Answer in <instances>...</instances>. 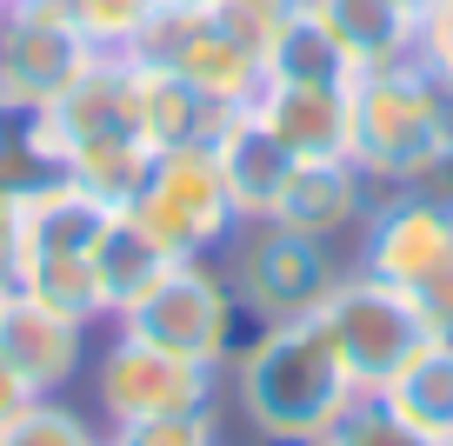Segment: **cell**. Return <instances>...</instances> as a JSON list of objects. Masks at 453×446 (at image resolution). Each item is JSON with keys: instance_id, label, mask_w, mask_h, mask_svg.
Returning <instances> with one entry per match:
<instances>
[{"instance_id": "cell-1", "label": "cell", "mask_w": 453, "mask_h": 446, "mask_svg": "<svg viewBox=\"0 0 453 446\" xmlns=\"http://www.w3.org/2000/svg\"><path fill=\"white\" fill-rule=\"evenodd\" d=\"M347 160L380 194L453 200V87L420 54L373 67L347 94Z\"/></svg>"}, {"instance_id": "cell-2", "label": "cell", "mask_w": 453, "mask_h": 446, "mask_svg": "<svg viewBox=\"0 0 453 446\" xmlns=\"http://www.w3.org/2000/svg\"><path fill=\"white\" fill-rule=\"evenodd\" d=\"M226 387L260 446H313L360 393L340 366L320 313L254 327L226 360Z\"/></svg>"}, {"instance_id": "cell-3", "label": "cell", "mask_w": 453, "mask_h": 446, "mask_svg": "<svg viewBox=\"0 0 453 446\" xmlns=\"http://www.w3.org/2000/svg\"><path fill=\"white\" fill-rule=\"evenodd\" d=\"M120 220L113 200H100L94 187H81L73 173L20 187V240H14V287L34 300H54L67 313L100 320L94 293V253L107 240V227Z\"/></svg>"}, {"instance_id": "cell-4", "label": "cell", "mask_w": 453, "mask_h": 446, "mask_svg": "<svg viewBox=\"0 0 453 446\" xmlns=\"http://www.w3.org/2000/svg\"><path fill=\"white\" fill-rule=\"evenodd\" d=\"M313 313L334 334V353H340V366H347V380L360 393H380L400 366H413L434 347V327H426L420 300L407 287H394V280L360 273V266H340Z\"/></svg>"}, {"instance_id": "cell-5", "label": "cell", "mask_w": 453, "mask_h": 446, "mask_svg": "<svg viewBox=\"0 0 453 446\" xmlns=\"http://www.w3.org/2000/svg\"><path fill=\"white\" fill-rule=\"evenodd\" d=\"M107 327H127V334L154 340V347L180 353V360L220 366V373H226V360H234V347L247 340V313H241V300H234V287H226L220 260H207V253L173 260L167 273Z\"/></svg>"}, {"instance_id": "cell-6", "label": "cell", "mask_w": 453, "mask_h": 446, "mask_svg": "<svg viewBox=\"0 0 453 446\" xmlns=\"http://www.w3.org/2000/svg\"><path fill=\"white\" fill-rule=\"evenodd\" d=\"M220 273L241 300L247 327H267V320H300L326 300L340 260L326 240H307V234H287L280 220H241L234 240L220 253Z\"/></svg>"}, {"instance_id": "cell-7", "label": "cell", "mask_w": 453, "mask_h": 446, "mask_svg": "<svg viewBox=\"0 0 453 446\" xmlns=\"http://www.w3.org/2000/svg\"><path fill=\"white\" fill-rule=\"evenodd\" d=\"M127 220H141L173 260H194V253H220L241 227L234 200H226V181L213 167V147L207 140H187V147H160L154 167H147L141 194L127 200Z\"/></svg>"}, {"instance_id": "cell-8", "label": "cell", "mask_w": 453, "mask_h": 446, "mask_svg": "<svg viewBox=\"0 0 453 446\" xmlns=\"http://www.w3.org/2000/svg\"><path fill=\"white\" fill-rule=\"evenodd\" d=\"M87 380H94V406L107 427L154 419V413H200V406L220 400V366L180 360V353L154 347V340L127 334V327H107Z\"/></svg>"}, {"instance_id": "cell-9", "label": "cell", "mask_w": 453, "mask_h": 446, "mask_svg": "<svg viewBox=\"0 0 453 446\" xmlns=\"http://www.w3.org/2000/svg\"><path fill=\"white\" fill-rule=\"evenodd\" d=\"M127 60H141V67H167L173 81H187L207 107H220V113L254 107V94L267 87L260 54H247L207 7H154Z\"/></svg>"}, {"instance_id": "cell-10", "label": "cell", "mask_w": 453, "mask_h": 446, "mask_svg": "<svg viewBox=\"0 0 453 446\" xmlns=\"http://www.w3.org/2000/svg\"><path fill=\"white\" fill-rule=\"evenodd\" d=\"M94 60L100 54L81 41L67 0H7L0 7V107L7 113L54 107Z\"/></svg>"}, {"instance_id": "cell-11", "label": "cell", "mask_w": 453, "mask_h": 446, "mask_svg": "<svg viewBox=\"0 0 453 446\" xmlns=\"http://www.w3.org/2000/svg\"><path fill=\"white\" fill-rule=\"evenodd\" d=\"M354 240H360V260H354L360 273L420 293L453 260V200L447 194H380Z\"/></svg>"}, {"instance_id": "cell-12", "label": "cell", "mask_w": 453, "mask_h": 446, "mask_svg": "<svg viewBox=\"0 0 453 446\" xmlns=\"http://www.w3.org/2000/svg\"><path fill=\"white\" fill-rule=\"evenodd\" d=\"M94 327L100 320H87V313H67L54 300L7 287V300H0V360L34 393H67L94 366Z\"/></svg>"}, {"instance_id": "cell-13", "label": "cell", "mask_w": 453, "mask_h": 446, "mask_svg": "<svg viewBox=\"0 0 453 446\" xmlns=\"http://www.w3.org/2000/svg\"><path fill=\"white\" fill-rule=\"evenodd\" d=\"M207 147H213V167H220V181H226L234 213H241V220H273V207H280V194H287V181H294L300 160L254 120V107L220 113V127L207 134Z\"/></svg>"}, {"instance_id": "cell-14", "label": "cell", "mask_w": 453, "mask_h": 446, "mask_svg": "<svg viewBox=\"0 0 453 446\" xmlns=\"http://www.w3.org/2000/svg\"><path fill=\"white\" fill-rule=\"evenodd\" d=\"M367 213H373V181L340 154V160H300L280 207H273V220L287 234H307V240L334 247V240H354Z\"/></svg>"}, {"instance_id": "cell-15", "label": "cell", "mask_w": 453, "mask_h": 446, "mask_svg": "<svg viewBox=\"0 0 453 446\" xmlns=\"http://www.w3.org/2000/svg\"><path fill=\"white\" fill-rule=\"evenodd\" d=\"M347 94H354V87L267 81L254 94V120L267 127L294 160H340L347 154Z\"/></svg>"}, {"instance_id": "cell-16", "label": "cell", "mask_w": 453, "mask_h": 446, "mask_svg": "<svg viewBox=\"0 0 453 446\" xmlns=\"http://www.w3.org/2000/svg\"><path fill=\"white\" fill-rule=\"evenodd\" d=\"M313 20L334 34V47L354 60V73L394 67V60L420 54V27L426 20L413 14L407 0H307Z\"/></svg>"}, {"instance_id": "cell-17", "label": "cell", "mask_w": 453, "mask_h": 446, "mask_svg": "<svg viewBox=\"0 0 453 446\" xmlns=\"http://www.w3.org/2000/svg\"><path fill=\"white\" fill-rule=\"evenodd\" d=\"M173 266V253L160 247L154 234H147L141 220H120L107 227V240H100V253H94V293H100V320H120V313L141 300L147 287H154L160 273Z\"/></svg>"}, {"instance_id": "cell-18", "label": "cell", "mask_w": 453, "mask_h": 446, "mask_svg": "<svg viewBox=\"0 0 453 446\" xmlns=\"http://www.w3.org/2000/svg\"><path fill=\"white\" fill-rule=\"evenodd\" d=\"M380 400H387V413H394L400 427H413L426 446L447 440L453 433V340H434L413 366H400L380 387Z\"/></svg>"}, {"instance_id": "cell-19", "label": "cell", "mask_w": 453, "mask_h": 446, "mask_svg": "<svg viewBox=\"0 0 453 446\" xmlns=\"http://www.w3.org/2000/svg\"><path fill=\"white\" fill-rule=\"evenodd\" d=\"M134 81H141V127H147V140H154V154L160 147L207 140L213 127H220V107H207V100L187 81H173L167 67H141V60H134Z\"/></svg>"}, {"instance_id": "cell-20", "label": "cell", "mask_w": 453, "mask_h": 446, "mask_svg": "<svg viewBox=\"0 0 453 446\" xmlns=\"http://www.w3.org/2000/svg\"><path fill=\"white\" fill-rule=\"evenodd\" d=\"M267 81H300V87H354V60L334 47V34L313 20V7H300L294 20H287V34L267 47Z\"/></svg>"}, {"instance_id": "cell-21", "label": "cell", "mask_w": 453, "mask_h": 446, "mask_svg": "<svg viewBox=\"0 0 453 446\" xmlns=\"http://www.w3.org/2000/svg\"><path fill=\"white\" fill-rule=\"evenodd\" d=\"M0 446H100V427L81 406H67L60 393H41L0 427Z\"/></svg>"}, {"instance_id": "cell-22", "label": "cell", "mask_w": 453, "mask_h": 446, "mask_svg": "<svg viewBox=\"0 0 453 446\" xmlns=\"http://www.w3.org/2000/svg\"><path fill=\"white\" fill-rule=\"evenodd\" d=\"M67 14H73L81 41L94 47L100 60H120V54H134L147 14H154V0H67Z\"/></svg>"}, {"instance_id": "cell-23", "label": "cell", "mask_w": 453, "mask_h": 446, "mask_svg": "<svg viewBox=\"0 0 453 446\" xmlns=\"http://www.w3.org/2000/svg\"><path fill=\"white\" fill-rule=\"evenodd\" d=\"M300 7H307V0H207V14L260 60H267V47L287 34V20H294Z\"/></svg>"}, {"instance_id": "cell-24", "label": "cell", "mask_w": 453, "mask_h": 446, "mask_svg": "<svg viewBox=\"0 0 453 446\" xmlns=\"http://www.w3.org/2000/svg\"><path fill=\"white\" fill-rule=\"evenodd\" d=\"M313 446H426V440L387 413L380 393H354V406H347V413H340Z\"/></svg>"}, {"instance_id": "cell-25", "label": "cell", "mask_w": 453, "mask_h": 446, "mask_svg": "<svg viewBox=\"0 0 453 446\" xmlns=\"http://www.w3.org/2000/svg\"><path fill=\"white\" fill-rule=\"evenodd\" d=\"M107 446H220L213 427V406L200 413H154V419H120V427H100Z\"/></svg>"}, {"instance_id": "cell-26", "label": "cell", "mask_w": 453, "mask_h": 446, "mask_svg": "<svg viewBox=\"0 0 453 446\" xmlns=\"http://www.w3.org/2000/svg\"><path fill=\"white\" fill-rule=\"evenodd\" d=\"M420 60L453 87V0H440L434 14H426V27H420Z\"/></svg>"}, {"instance_id": "cell-27", "label": "cell", "mask_w": 453, "mask_h": 446, "mask_svg": "<svg viewBox=\"0 0 453 446\" xmlns=\"http://www.w3.org/2000/svg\"><path fill=\"white\" fill-rule=\"evenodd\" d=\"M413 300H420V313H426V327H434V340H453V260L440 266V273L426 280Z\"/></svg>"}, {"instance_id": "cell-28", "label": "cell", "mask_w": 453, "mask_h": 446, "mask_svg": "<svg viewBox=\"0 0 453 446\" xmlns=\"http://www.w3.org/2000/svg\"><path fill=\"white\" fill-rule=\"evenodd\" d=\"M14 240H20V187L0 181V280H14Z\"/></svg>"}, {"instance_id": "cell-29", "label": "cell", "mask_w": 453, "mask_h": 446, "mask_svg": "<svg viewBox=\"0 0 453 446\" xmlns=\"http://www.w3.org/2000/svg\"><path fill=\"white\" fill-rule=\"evenodd\" d=\"M27 400H41V393H34V387H27V380H20V373H14V366L0 360V427H7V419H14V413H20V406H27Z\"/></svg>"}, {"instance_id": "cell-30", "label": "cell", "mask_w": 453, "mask_h": 446, "mask_svg": "<svg viewBox=\"0 0 453 446\" xmlns=\"http://www.w3.org/2000/svg\"><path fill=\"white\" fill-rule=\"evenodd\" d=\"M407 7H413V14H420V20H426V14H434V7H440V0H407Z\"/></svg>"}, {"instance_id": "cell-31", "label": "cell", "mask_w": 453, "mask_h": 446, "mask_svg": "<svg viewBox=\"0 0 453 446\" xmlns=\"http://www.w3.org/2000/svg\"><path fill=\"white\" fill-rule=\"evenodd\" d=\"M154 7H207V0H154Z\"/></svg>"}, {"instance_id": "cell-32", "label": "cell", "mask_w": 453, "mask_h": 446, "mask_svg": "<svg viewBox=\"0 0 453 446\" xmlns=\"http://www.w3.org/2000/svg\"><path fill=\"white\" fill-rule=\"evenodd\" d=\"M7 287H14V280H0V300H7Z\"/></svg>"}, {"instance_id": "cell-33", "label": "cell", "mask_w": 453, "mask_h": 446, "mask_svg": "<svg viewBox=\"0 0 453 446\" xmlns=\"http://www.w3.org/2000/svg\"><path fill=\"white\" fill-rule=\"evenodd\" d=\"M434 446H453V433H447V440H434Z\"/></svg>"}, {"instance_id": "cell-34", "label": "cell", "mask_w": 453, "mask_h": 446, "mask_svg": "<svg viewBox=\"0 0 453 446\" xmlns=\"http://www.w3.org/2000/svg\"><path fill=\"white\" fill-rule=\"evenodd\" d=\"M0 127H7V107H0Z\"/></svg>"}, {"instance_id": "cell-35", "label": "cell", "mask_w": 453, "mask_h": 446, "mask_svg": "<svg viewBox=\"0 0 453 446\" xmlns=\"http://www.w3.org/2000/svg\"><path fill=\"white\" fill-rule=\"evenodd\" d=\"M100 446H107V433H100Z\"/></svg>"}, {"instance_id": "cell-36", "label": "cell", "mask_w": 453, "mask_h": 446, "mask_svg": "<svg viewBox=\"0 0 453 446\" xmlns=\"http://www.w3.org/2000/svg\"><path fill=\"white\" fill-rule=\"evenodd\" d=\"M0 7H7V0H0Z\"/></svg>"}]
</instances>
